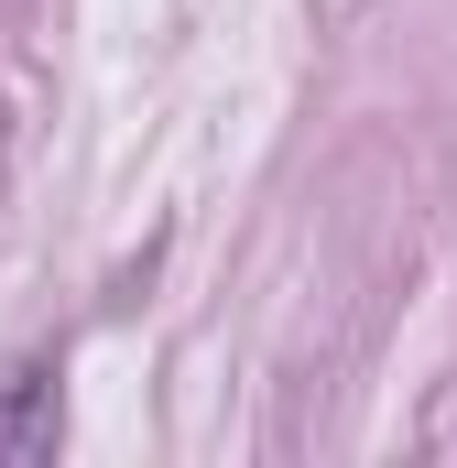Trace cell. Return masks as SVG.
I'll return each mask as SVG.
<instances>
[{"mask_svg": "<svg viewBox=\"0 0 457 468\" xmlns=\"http://www.w3.org/2000/svg\"><path fill=\"white\" fill-rule=\"evenodd\" d=\"M55 436H66V381L33 359V370H0V468H33L55 458Z\"/></svg>", "mask_w": 457, "mask_h": 468, "instance_id": "1", "label": "cell"}]
</instances>
